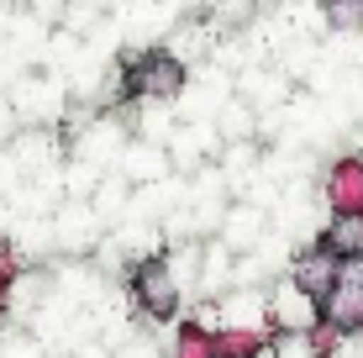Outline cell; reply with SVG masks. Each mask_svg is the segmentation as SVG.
Masks as SVG:
<instances>
[{"label":"cell","mask_w":363,"mask_h":358,"mask_svg":"<svg viewBox=\"0 0 363 358\" xmlns=\"http://www.w3.org/2000/svg\"><path fill=\"white\" fill-rule=\"evenodd\" d=\"M332 242H337V248H347V253H353L358 242H363V221H358V216H342V221L332 227Z\"/></svg>","instance_id":"cell-3"},{"label":"cell","mask_w":363,"mask_h":358,"mask_svg":"<svg viewBox=\"0 0 363 358\" xmlns=\"http://www.w3.org/2000/svg\"><path fill=\"white\" fill-rule=\"evenodd\" d=\"M337 274H342V264H337V258H316V264H300V285L306 290H316V295H327L332 285H337Z\"/></svg>","instance_id":"cell-1"},{"label":"cell","mask_w":363,"mask_h":358,"mask_svg":"<svg viewBox=\"0 0 363 358\" xmlns=\"http://www.w3.org/2000/svg\"><path fill=\"white\" fill-rule=\"evenodd\" d=\"M143 301L153 306V311H169L174 306V290H169L164 269H143Z\"/></svg>","instance_id":"cell-2"}]
</instances>
